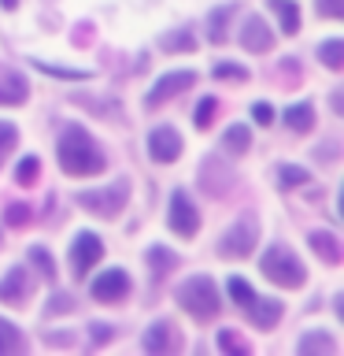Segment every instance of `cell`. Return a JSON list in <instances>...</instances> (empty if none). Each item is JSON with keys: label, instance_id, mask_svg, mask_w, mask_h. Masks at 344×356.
I'll list each match as a JSON object with an SVG mask.
<instances>
[{"label": "cell", "instance_id": "7402d4cb", "mask_svg": "<svg viewBox=\"0 0 344 356\" xmlns=\"http://www.w3.org/2000/svg\"><path fill=\"white\" fill-rule=\"evenodd\" d=\"M248 145H252V134L244 122H237V127H230L222 134V149H230V152H248Z\"/></svg>", "mask_w": 344, "mask_h": 356}, {"label": "cell", "instance_id": "4316f807", "mask_svg": "<svg viewBox=\"0 0 344 356\" xmlns=\"http://www.w3.org/2000/svg\"><path fill=\"white\" fill-rule=\"evenodd\" d=\"M148 264H152V275H155V278H163V275H166V271H171V267L178 264V256L155 245V249H148Z\"/></svg>", "mask_w": 344, "mask_h": 356}, {"label": "cell", "instance_id": "60d3db41", "mask_svg": "<svg viewBox=\"0 0 344 356\" xmlns=\"http://www.w3.org/2000/svg\"><path fill=\"white\" fill-rule=\"evenodd\" d=\"M0 4H4V8L11 11V8H15V4H19V0H0Z\"/></svg>", "mask_w": 344, "mask_h": 356}, {"label": "cell", "instance_id": "603a6c76", "mask_svg": "<svg viewBox=\"0 0 344 356\" xmlns=\"http://www.w3.org/2000/svg\"><path fill=\"white\" fill-rule=\"evenodd\" d=\"M160 49H166V52H193L196 38L189 30H174V33H163L160 38Z\"/></svg>", "mask_w": 344, "mask_h": 356}, {"label": "cell", "instance_id": "4dcf8cb0", "mask_svg": "<svg viewBox=\"0 0 344 356\" xmlns=\"http://www.w3.org/2000/svg\"><path fill=\"white\" fill-rule=\"evenodd\" d=\"M33 67L44 74H55V78H71V82H85L89 71H63V67H52V63H44V60H33Z\"/></svg>", "mask_w": 344, "mask_h": 356}, {"label": "cell", "instance_id": "ba28073f", "mask_svg": "<svg viewBox=\"0 0 344 356\" xmlns=\"http://www.w3.org/2000/svg\"><path fill=\"white\" fill-rule=\"evenodd\" d=\"M100 256H104V241H100L93 230H82L74 238V245H71V271H74V278H85L89 267H96Z\"/></svg>", "mask_w": 344, "mask_h": 356}, {"label": "cell", "instance_id": "277c9868", "mask_svg": "<svg viewBox=\"0 0 344 356\" xmlns=\"http://www.w3.org/2000/svg\"><path fill=\"white\" fill-rule=\"evenodd\" d=\"M130 200V182L126 178H115L111 186H100V189H82L78 193V208L93 211V216H104V219H115Z\"/></svg>", "mask_w": 344, "mask_h": 356}, {"label": "cell", "instance_id": "cb8c5ba5", "mask_svg": "<svg viewBox=\"0 0 344 356\" xmlns=\"http://www.w3.org/2000/svg\"><path fill=\"white\" fill-rule=\"evenodd\" d=\"M307 171H304V167H296V163H282V167H277V186H282V189H296V186H304L307 182Z\"/></svg>", "mask_w": 344, "mask_h": 356}, {"label": "cell", "instance_id": "ab89813d", "mask_svg": "<svg viewBox=\"0 0 344 356\" xmlns=\"http://www.w3.org/2000/svg\"><path fill=\"white\" fill-rule=\"evenodd\" d=\"M89 327H93V330H89V334H93V341H96V345H104V341H111V327H108V323H89Z\"/></svg>", "mask_w": 344, "mask_h": 356}, {"label": "cell", "instance_id": "52a82bcc", "mask_svg": "<svg viewBox=\"0 0 344 356\" xmlns=\"http://www.w3.org/2000/svg\"><path fill=\"white\" fill-rule=\"evenodd\" d=\"M233 175L226 160L222 156H204V163H200V189H204L207 197H226L233 189Z\"/></svg>", "mask_w": 344, "mask_h": 356}, {"label": "cell", "instance_id": "2e32d148", "mask_svg": "<svg viewBox=\"0 0 344 356\" xmlns=\"http://www.w3.org/2000/svg\"><path fill=\"white\" fill-rule=\"evenodd\" d=\"M144 353H152V356H160L166 349H174V330H171V323H152L148 330H144Z\"/></svg>", "mask_w": 344, "mask_h": 356}, {"label": "cell", "instance_id": "e575fe53", "mask_svg": "<svg viewBox=\"0 0 344 356\" xmlns=\"http://www.w3.org/2000/svg\"><path fill=\"white\" fill-rule=\"evenodd\" d=\"M15 141H19V130L11 122H0V163H4L8 149H15Z\"/></svg>", "mask_w": 344, "mask_h": 356}, {"label": "cell", "instance_id": "484cf974", "mask_svg": "<svg viewBox=\"0 0 344 356\" xmlns=\"http://www.w3.org/2000/svg\"><path fill=\"white\" fill-rule=\"evenodd\" d=\"M318 60L329 67V71H341L344 67V41H326L318 49Z\"/></svg>", "mask_w": 344, "mask_h": 356}, {"label": "cell", "instance_id": "d4e9b609", "mask_svg": "<svg viewBox=\"0 0 344 356\" xmlns=\"http://www.w3.org/2000/svg\"><path fill=\"white\" fill-rule=\"evenodd\" d=\"M19 349H22L19 327H11L8 319H0V356H11V353H19Z\"/></svg>", "mask_w": 344, "mask_h": 356}, {"label": "cell", "instance_id": "8992f818", "mask_svg": "<svg viewBox=\"0 0 344 356\" xmlns=\"http://www.w3.org/2000/svg\"><path fill=\"white\" fill-rule=\"evenodd\" d=\"M166 222H171V230L178 238H193L200 230V216L193 208V200H189L185 189H174L171 193V208H166Z\"/></svg>", "mask_w": 344, "mask_h": 356}, {"label": "cell", "instance_id": "ffe728a7", "mask_svg": "<svg viewBox=\"0 0 344 356\" xmlns=\"http://www.w3.org/2000/svg\"><path fill=\"white\" fill-rule=\"evenodd\" d=\"M285 127L296 130V134H307L311 127H315V108H311V104H293V108H285Z\"/></svg>", "mask_w": 344, "mask_h": 356}, {"label": "cell", "instance_id": "3957f363", "mask_svg": "<svg viewBox=\"0 0 344 356\" xmlns=\"http://www.w3.org/2000/svg\"><path fill=\"white\" fill-rule=\"evenodd\" d=\"M263 275L270 278L274 286L296 289V286H304L307 267L300 264V260H296V252H289L285 245H270V249L263 252Z\"/></svg>", "mask_w": 344, "mask_h": 356}, {"label": "cell", "instance_id": "d6986e66", "mask_svg": "<svg viewBox=\"0 0 344 356\" xmlns=\"http://www.w3.org/2000/svg\"><path fill=\"white\" fill-rule=\"evenodd\" d=\"M233 4H218L215 11H211V19H207V41L211 44H222L226 41V22H230V15H233Z\"/></svg>", "mask_w": 344, "mask_h": 356}, {"label": "cell", "instance_id": "9c48e42d", "mask_svg": "<svg viewBox=\"0 0 344 356\" xmlns=\"http://www.w3.org/2000/svg\"><path fill=\"white\" fill-rule=\"evenodd\" d=\"M196 86V71H171V74H163L160 82H155L148 89V97H144V108H160L166 97H178L182 89H193Z\"/></svg>", "mask_w": 344, "mask_h": 356}, {"label": "cell", "instance_id": "1f68e13d", "mask_svg": "<svg viewBox=\"0 0 344 356\" xmlns=\"http://www.w3.org/2000/svg\"><path fill=\"white\" fill-rule=\"evenodd\" d=\"M215 97H204V100H200V104H196V115H193V122H196V127L200 130H207L211 127V115H215Z\"/></svg>", "mask_w": 344, "mask_h": 356}, {"label": "cell", "instance_id": "44dd1931", "mask_svg": "<svg viewBox=\"0 0 344 356\" xmlns=\"http://www.w3.org/2000/svg\"><path fill=\"white\" fill-rule=\"evenodd\" d=\"M270 11L277 15V22H282L285 33H296L300 30V11H296L293 0H270Z\"/></svg>", "mask_w": 344, "mask_h": 356}, {"label": "cell", "instance_id": "8d00e7d4", "mask_svg": "<svg viewBox=\"0 0 344 356\" xmlns=\"http://www.w3.org/2000/svg\"><path fill=\"white\" fill-rule=\"evenodd\" d=\"M74 300L67 293H55V300H49V308H44V316H60V312H71Z\"/></svg>", "mask_w": 344, "mask_h": 356}, {"label": "cell", "instance_id": "ac0fdd59", "mask_svg": "<svg viewBox=\"0 0 344 356\" xmlns=\"http://www.w3.org/2000/svg\"><path fill=\"white\" fill-rule=\"evenodd\" d=\"M333 356L337 353V341L329 338L326 330H315V334H304V338H300V356Z\"/></svg>", "mask_w": 344, "mask_h": 356}, {"label": "cell", "instance_id": "e0dca14e", "mask_svg": "<svg viewBox=\"0 0 344 356\" xmlns=\"http://www.w3.org/2000/svg\"><path fill=\"white\" fill-rule=\"evenodd\" d=\"M26 93H30L26 78L19 71H4V78H0V104H22Z\"/></svg>", "mask_w": 344, "mask_h": 356}, {"label": "cell", "instance_id": "9a60e30c", "mask_svg": "<svg viewBox=\"0 0 344 356\" xmlns=\"http://www.w3.org/2000/svg\"><path fill=\"white\" fill-rule=\"evenodd\" d=\"M307 245L315 249L318 260L341 264V241H337V234H329V230H311V234H307Z\"/></svg>", "mask_w": 344, "mask_h": 356}, {"label": "cell", "instance_id": "d6a6232c", "mask_svg": "<svg viewBox=\"0 0 344 356\" xmlns=\"http://www.w3.org/2000/svg\"><path fill=\"white\" fill-rule=\"evenodd\" d=\"M4 222H8V227H26V222H30V204H22V200H19V204H8Z\"/></svg>", "mask_w": 344, "mask_h": 356}, {"label": "cell", "instance_id": "5bb4252c", "mask_svg": "<svg viewBox=\"0 0 344 356\" xmlns=\"http://www.w3.org/2000/svg\"><path fill=\"white\" fill-rule=\"evenodd\" d=\"M26 293H30L26 267H11V271L4 275V282H0V300H4V305H22Z\"/></svg>", "mask_w": 344, "mask_h": 356}, {"label": "cell", "instance_id": "7a4b0ae2", "mask_svg": "<svg viewBox=\"0 0 344 356\" xmlns=\"http://www.w3.org/2000/svg\"><path fill=\"white\" fill-rule=\"evenodd\" d=\"M178 305H182L193 319L207 323V319L218 316L222 297H218V289H215V282H211L207 275H193V278H185V282L178 286Z\"/></svg>", "mask_w": 344, "mask_h": 356}, {"label": "cell", "instance_id": "8fae6325", "mask_svg": "<svg viewBox=\"0 0 344 356\" xmlns=\"http://www.w3.org/2000/svg\"><path fill=\"white\" fill-rule=\"evenodd\" d=\"M126 293H130V275L122 267H108L100 278H93V297L104 300V305L108 300H122Z\"/></svg>", "mask_w": 344, "mask_h": 356}, {"label": "cell", "instance_id": "f1b7e54d", "mask_svg": "<svg viewBox=\"0 0 344 356\" xmlns=\"http://www.w3.org/2000/svg\"><path fill=\"white\" fill-rule=\"evenodd\" d=\"M226 289H230V297H233V300H237V305H241V308H248V305H252V300H255V289H252L248 282H244V278H237V275H233V278H230V282H226Z\"/></svg>", "mask_w": 344, "mask_h": 356}, {"label": "cell", "instance_id": "5b68a950", "mask_svg": "<svg viewBox=\"0 0 344 356\" xmlns=\"http://www.w3.org/2000/svg\"><path fill=\"white\" fill-rule=\"evenodd\" d=\"M255 249V219L244 216L218 238V256H230V260H241Z\"/></svg>", "mask_w": 344, "mask_h": 356}, {"label": "cell", "instance_id": "74e56055", "mask_svg": "<svg viewBox=\"0 0 344 356\" xmlns=\"http://www.w3.org/2000/svg\"><path fill=\"white\" fill-rule=\"evenodd\" d=\"M252 119L259 122V127H270V122H274V108L259 100V104H252Z\"/></svg>", "mask_w": 344, "mask_h": 356}, {"label": "cell", "instance_id": "30bf717a", "mask_svg": "<svg viewBox=\"0 0 344 356\" xmlns=\"http://www.w3.org/2000/svg\"><path fill=\"white\" fill-rule=\"evenodd\" d=\"M148 156L155 163H174L182 156V138H178L174 127H155L148 134Z\"/></svg>", "mask_w": 344, "mask_h": 356}, {"label": "cell", "instance_id": "f35d334b", "mask_svg": "<svg viewBox=\"0 0 344 356\" xmlns=\"http://www.w3.org/2000/svg\"><path fill=\"white\" fill-rule=\"evenodd\" d=\"M318 11L326 19H341L344 15V0H318Z\"/></svg>", "mask_w": 344, "mask_h": 356}, {"label": "cell", "instance_id": "7c38bea8", "mask_svg": "<svg viewBox=\"0 0 344 356\" xmlns=\"http://www.w3.org/2000/svg\"><path fill=\"white\" fill-rule=\"evenodd\" d=\"M241 44L248 52H270L274 49V33H270V26H266L259 15H248L244 26H241Z\"/></svg>", "mask_w": 344, "mask_h": 356}, {"label": "cell", "instance_id": "d590c367", "mask_svg": "<svg viewBox=\"0 0 344 356\" xmlns=\"http://www.w3.org/2000/svg\"><path fill=\"white\" fill-rule=\"evenodd\" d=\"M30 260H33V264H37V267H41V271H44V275H49V278H55V264H52V256H49V252H44V249H41V245H33V249H30Z\"/></svg>", "mask_w": 344, "mask_h": 356}, {"label": "cell", "instance_id": "83f0119b", "mask_svg": "<svg viewBox=\"0 0 344 356\" xmlns=\"http://www.w3.org/2000/svg\"><path fill=\"white\" fill-rule=\"evenodd\" d=\"M37 171H41L37 156H22L19 167H15V182L19 186H33V182H37Z\"/></svg>", "mask_w": 344, "mask_h": 356}, {"label": "cell", "instance_id": "836d02e7", "mask_svg": "<svg viewBox=\"0 0 344 356\" xmlns=\"http://www.w3.org/2000/svg\"><path fill=\"white\" fill-rule=\"evenodd\" d=\"M218 349H222V353H237V356L248 353V349H244V341H241L233 330H218Z\"/></svg>", "mask_w": 344, "mask_h": 356}, {"label": "cell", "instance_id": "6da1fadb", "mask_svg": "<svg viewBox=\"0 0 344 356\" xmlns=\"http://www.w3.org/2000/svg\"><path fill=\"white\" fill-rule=\"evenodd\" d=\"M60 167L74 178H89L104 171V152L96 149V141L89 138L82 127H67L60 134Z\"/></svg>", "mask_w": 344, "mask_h": 356}, {"label": "cell", "instance_id": "f546056e", "mask_svg": "<svg viewBox=\"0 0 344 356\" xmlns=\"http://www.w3.org/2000/svg\"><path fill=\"white\" fill-rule=\"evenodd\" d=\"M218 78V82H248V71L237 63H215V71H211Z\"/></svg>", "mask_w": 344, "mask_h": 356}, {"label": "cell", "instance_id": "4fadbf2b", "mask_svg": "<svg viewBox=\"0 0 344 356\" xmlns=\"http://www.w3.org/2000/svg\"><path fill=\"white\" fill-rule=\"evenodd\" d=\"M248 319H252V327H259V330L277 327V319H282V300L255 293V300L248 305Z\"/></svg>", "mask_w": 344, "mask_h": 356}]
</instances>
